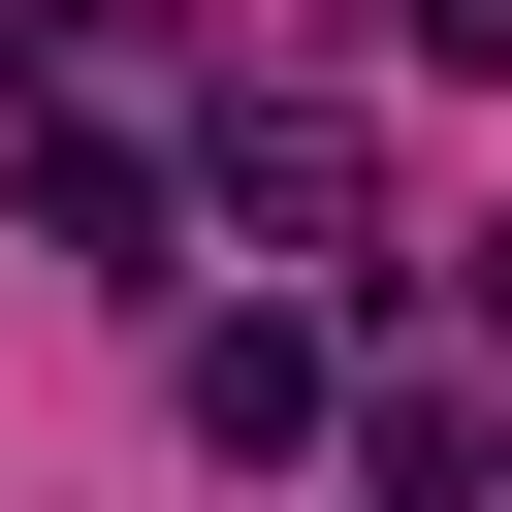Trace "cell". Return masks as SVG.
I'll list each match as a JSON object with an SVG mask.
<instances>
[{"label": "cell", "mask_w": 512, "mask_h": 512, "mask_svg": "<svg viewBox=\"0 0 512 512\" xmlns=\"http://www.w3.org/2000/svg\"><path fill=\"white\" fill-rule=\"evenodd\" d=\"M320 416H352V384H320V320H288V288H256V320H192V448H224V480H288Z\"/></svg>", "instance_id": "6da1fadb"}, {"label": "cell", "mask_w": 512, "mask_h": 512, "mask_svg": "<svg viewBox=\"0 0 512 512\" xmlns=\"http://www.w3.org/2000/svg\"><path fill=\"white\" fill-rule=\"evenodd\" d=\"M352 480H384V512H480V384H384V416H352Z\"/></svg>", "instance_id": "7a4b0ae2"}, {"label": "cell", "mask_w": 512, "mask_h": 512, "mask_svg": "<svg viewBox=\"0 0 512 512\" xmlns=\"http://www.w3.org/2000/svg\"><path fill=\"white\" fill-rule=\"evenodd\" d=\"M384 32H416V64H480V96H512V0H384Z\"/></svg>", "instance_id": "3957f363"}, {"label": "cell", "mask_w": 512, "mask_h": 512, "mask_svg": "<svg viewBox=\"0 0 512 512\" xmlns=\"http://www.w3.org/2000/svg\"><path fill=\"white\" fill-rule=\"evenodd\" d=\"M448 288H480V320H512V224H480V256H448Z\"/></svg>", "instance_id": "277c9868"}]
</instances>
